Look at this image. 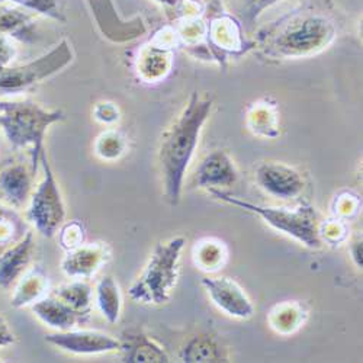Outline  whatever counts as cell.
I'll return each mask as SVG.
<instances>
[{"instance_id":"1","label":"cell","mask_w":363,"mask_h":363,"mask_svg":"<svg viewBox=\"0 0 363 363\" xmlns=\"http://www.w3.org/2000/svg\"><path fill=\"white\" fill-rule=\"evenodd\" d=\"M339 11L333 0H306L284 16L263 26L255 48L270 60H298L317 55L335 43Z\"/></svg>"},{"instance_id":"2","label":"cell","mask_w":363,"mask_h":363,"mask_svg":"<svg viewBox=\"0 0 363 363\" xmlns=\"http://www.w3.org/2000/svg\"><path fill=\"white\" fill-rule=\"evenodd\" d=\"M211 109H213V99L201 98L194 92L184 111L163 134L159 150V163L164 180L166 196L172 206L180 202L185 174L195 155Z\"/></svg>"},{"instance_id":"3","label":"cell","mask_w":363,"mask_h":363,"mask_svg":"<svg viewBox=\"0 0 363 363\" xmlns=\"http://www.w3.org/2000/svg\"><path fill=\"white\" fill-rule=\"evenodd\" d=\"M62 119L65 113L58 109H45L28 101H0V128L15 148H29L35 173L44 153L45 131Z\"/></svg>"},{"instance_id":"4","label":"cell","mask_w":363,"mask_h":363,"mask_svg":"<svg viewBox=\"0 0 363 363\" xmlns=\"http://www.w3.org/2000/svg\"><path fill=\"white\" fill-rule=\"evenodd\" d=\"M209 194L225 203L257 214L267 225L292 237L308 249H320L323 246L318 214L315 208L308 202H302L296 208H278L240 199L221 189H209Z\"/></svg>"},{"instance_id":"5","label":"cell","mask_w":363,"mask_h":363,"mask_svg":"<svg viewBox=\"0 0 363 363\" xmlns=\"http://www.w3.org/2000/svg\"><path fill=\"white\" fill-rule=\"evenodd\" d=\"M186 245L184 237L159 243L140 277L128 288V296L138 304L163 306L169 302L179 278V260Z\"/></svg>"},{"instance_id":"6","label":"cell","mask_w":363,"mask_h":363,"mask_svg":"<svg viewBox=\"0 0 363 363\" xmlns=\"http://www.w3.org/2000/svg\"><path fill=\"white\" fill-rule=\"evenodd\" d=\"M40 164L44 176L28 201L25 220L31 223L43 237L52 238L66 223V205L45 151L41 155Z\"/></svg>"},{"instance_id":"7","label":"cell","mask_w":363,"mask_h":363,"mask_svg":"<svg viewBox=\"0 0 363 363\" xmlns=\"http://www.w3.org/2000/svg\"><path fill=\"white\" fill-rule=\"evenodd\" d=\"M73 62V50L67 40L31 63L0 70V92L19 94L55 76Z\"/></svg>"},{"instance_id":"8","label":"cell","mask_w":363,"mask_h":363,"mask_svg":"<svg viewBox=\"0 0 363 363\" xmlns=\"http://www.w3.org/2000/svg\"><path fill=\"white\" fill-rule=\"evenodd\" d=\"M179 44L176 29L162 28L137 57V73L145 83L162 82L172 69V50Z\"/></svg>"},{"instance_id":"9","label":"cell","mask_w":363,"mask_h":363,"mask_svg":"<svg viewBox=\"0 0 363 363\" xmlns=\"http://www.w3.org/2000/svg\"><path fill=\"white\" fill-rule=\"evenodd\" d=\"M206 45L213 60L225 63L230 57H238L255 48V43H247L241 33V23L234 15L218 13L206 25Z\"/></svg>"},{"instance_id":"10","label":"cell","mask_w":363,"mask_h":363,"mask_svg":"<svg viewBox=\"0 0 363 363\" xmlns=\"http://www.w3.org/2000/svg\"><path fill=\"white\" fill-rule=\"evenodd\" d=\"M255 180L259 188L278 199H295L306 188L302 173L282 162H264L255 170Z\"/></svg>"},{"instance_id":"11","label":"cell","mask_w":363,"mask_h":363,"mask_svg":"<svg viewBox=\"0 0 363 363\" xmlns=\"http://www.w3.org/2000/svg\"><path fill=\"white\" fill-rule=\"evenodd\" d=\"M45 342L72 354H105L119 350V340L96 330H66L45 336Z\"/></svg>"},{"instance_id":"12","label":"cell","mask_w":363,"mask_h":363,"mask_svg":"<svg viewBox=\"0 0 363 363\" xmlns=\"http://www.w3.org/2000/svg\"><path fill=\"white\" fill-rule=\"evenodd\" d=\"M206 289L209 298L214 304L227 315L247 320L255 314V307L250 298L235 281L231 278H209L205 277L201 281Z\"/></svg>"},{"instance_id":"13","label":"cell","mask_w":363,"mask_h":363,"mask_svg":"<svg viewBox=\"0 0 363 363\" xmlns=\"http://www.w3.org/2000/svg\"><path fill=\"white\" fill-rule=\"evenodd\" d=\"M111 249L106 243H83L67 252L60 263L63 274L72 279H90L109 262Z\"/></svg>"},{"instance_id":"14","label":"cell","mask_w":363,"mask_h":363,"mask_svg":"<svg viewBox=\"0 0 363 363\" xmlns=\"http://www.w3.org/2000/svg\"><path fill=\"white\" fill-rule=\"evenodd\" d=\"M35 256L34 233L29 230L15 245L0 253V288L9 291L31 269Z\"/></svg>"},{"instance_id":"15","label":"cell","mask_w":363,"mask_h":363,"mask_svg":"<svg viewBox=\"0 0 363 363\" xmlns=\"http://www.w3.org/2000/svg\"><path fill=\"white\" fill-rule=\"evenodd\" d=\"M238 173L231 157L223 150H216L202 159L194 174V186L221 189L234 185Z\"/></svg>"},{"instance_id":"16","label":"cell","mask_w":363,"mask_h":363,"mask_svg":"<svg viewBox=\"0 0 363 363\" xmlns=\"http://www.w3.org/2000/svg\"><path fill=\"white\" fill-rule=\"evenodd\" d=\"M35 172L22 163H11L0 170V199L18 209L28 203L33 194Z\"/></svg>"},{"instance_id":"17","label":"cell","mask_w":363,"mask_h":363,"mask_svg":"<svg viewBox=\"0 0 363 363\" xmlns=\"http://www.w3.org/2000/svg\"><path fill=\"white\" fill-rule=\"evenodd\" d=\"M121 362L125 363H167L166 350L141 331H124L119 339Z\"/></svg>"},{"instance_id":"18","label":"cell","mask_w":363,"mask_h":363,"mask_svg":"<svg viewBox=\"0 0 363 363\" xmlns=\"http://www.w3.org/2000/svg\"><path fill=\"white\" fill-rule=\"evenodd\" d=\"M34 315L50 328L57 331L72 330L79 324H83L89 320V317L74 311L72 307L65 304L54 295H47L45 298L34 302L31 306Z\"/></svg>"},{"instance_id":"19","label":"cell","mask_w":363,"mask_h":363,"mask_svg":"<svg viewBox=\"0 0 363 363\" xmlns=\"http://www.w3.org/2000/svg\"><path fill=\"white\" fill-rule=\"evenodd\" d=\"M50 291V279L44 269L34 266L15 285L13 295L11 298V306L16 310L23 307H31L34 302L45 298Z\"/></svg>"},{"instance_id":"20","label":"cell","mask_w":363,"mask_h":363,"mask_svg":"<svg viewBox=\"0 0 363 363\" xmlns=\"http://www.w3.org/2000/svg\"><path fill=\"white\" fill-rule=\"evenodd\" d=\"M308 311L304 304L296 301H285L269 314V324L279 335H292L306 323Z\"/></svg>"},{"instance_id":"21","label":"cell","mask_w":363,"mask_h":363,"mask_svg":"<svg viewBox=\"0 0 363 363\" xmlns=\"http://www.w3.org/2000/svg\"><path fill=\"white\" fill-rule=\"evenodd\" d=\"M249 130L263 138H275L279 135L278 108L269 101H260L255 104L247 113Z\"/></svg>"},{"instance_id":"22","label":"cell","mask_w":363,"mask_h":363,"mask_svg":"<svg viewBox=\"0 0 363 363\" xmlns=\"http://www.w3.org/2000/svg\"><path fill=\"white\" fill-rule=\"evenodd\" d=\"M52 295L63 301L65 304L72 307L74 311L90 318L94 304V289L83 279H74L52 291Z\"/></svg>"},{"instance_id":"23","label":"cell","mask_w":363,"mask_h":363,"mask_svg":"<svg viewBox=\"0 0 363 363\" xmlns=\"http://www.w3.org/2000/svg\"><path fill=\"white\" fill-rule=\"evenodd\" d=\"M94 296L104 318L111 324L118 323L123 310V298L115 279L112 277H104L98 282Z\"/></svg>"},{"instance_id":"24","label":"cell","mask_w":363,"mask_h":363,"mask_svg":"<svg viewBox=\"0 0 363 363\" xmlns=\"http://www.w3.org/2000/svg\"><path fill=\"white\" fill-rule=\"evenodd\" d=\"M182 362L186 363H203V362H225L218 342L208 335H199L192 337L184 349L180 350Z\"/></svg>"},{"instance_id":"25","label":"cell","mask_w":363,"mask_h":363,"mask_svg":"<svg viewBox=\"0 0 363 363\" xmlns=\"http://www.w3.org/2000/svg\"><path fill=\"white\" fill-rule=\"evenodd\" d=\"M28 231V221L15 208L0 201V253L15 245Z\"/></svg>"},{"instance_id":"26","label":"cell","mask_w":363,"mask_h":363,"mask_svg":"<svg viewBox=\"0 0 363 363\" xmlns=\"http://www.w3.org/2000/svg\"><path fill=\"white\" fill-rule=\"evenodd\" d=\"M228 257V252L223 241L217 238H205L196 245L194 250L195 264L205 272H216L221 269Z\"/></svg>"},{"instance_id":"27","label":"cell","mask_w":363,"mask_h":363,"mask_svg":"<svg viewBox=\"0 0 363 363\" xmlns=\"http://www.w3.org/2000/svg\"><path fill=\"white\" fill-rule=\"evenodd\" d=\"M282 0H227L230 12L240 21L241 25H245L246 29H252L259 16Z\"/></svg>"},{"instance_id":"28","label":"cell","mask_w":363,"mask_h":363,"mask_svg":"<svg viewBox=\"0 0 363 363\" xmlns=\"http://www.w3.org/2000/svg\"><path fill=\"white\" fill-rule=\"evenodd\" d=\"M125 138L121 135L118 131L109 130L104 133L95 144V151L96 155L106 162H112L119 159L124 155L125 151Z\"/></svg>"},{"instance_id":"29","label":"cell","mask_w":363,"mask_h":363,"mask_svg":"<svg viewBox=\"0 0 363 363\" xmlns=\"http://www.w3.org/2000/svg\"><path fill=\"white\" fill-rule=\"evenodd\" d=\"M86 240L84 227L79 221L65 223L62 228L58 230V245L63 250L70 252L82 246Z\"/></svg>"},{"instance_id":"30","label":"cell","mask_w":363,"mask_h":363,"mask_svg":"<svg viewBox=\"0 0 363 363\" xmlns=\"http://www.w3.org/2000/svg\"><path fill=\"white\" fill-rule=\"evenodd\" d=\"M156 2L166 9V13L173 21L199 16L202 12L201 5L194 0H156Z\"/></svg>"},{"instance_id":"31","label":"cell","mask_w":363,"mask_h":363,"mask_svg":"<svg viewBox=\"0 0 363 363\" xmlns=\"http://www.w3.org/2000/svg\"><path fill=\"white\" fill-rule=\"evenodd\" d=\"M347 235V225L343 220H328L325 224L320 225L321 241H327L330 245H339Z\"/></svg>"},{"instance_id":"32","label":"cell","mask_w":363,"mask_h":363,"mask_svg":"<svg viewBox=\"0 0 363 363\" xmlns=\"http://www.w3.org/2000/svg\"><path fill=\"white\" fill-rule=\"evenodd\" d=\"M16 57V47L9 35L0 34V70L11 67Z\"/></svg>"},{"instance_id":"33","label":"cell","mask_w":363,"mask_h":363,"mask_svg":"<svg viewBox=\"0 0 363 363\" xmlns=\"http://www.w3.org/2000/svg\"><path fill=\"white\" fill-rule=\"evenodd\" d=\"M359 199L352 194H345L336 201V214L342 218L352 217L357 213Z\"/></svg>"},{"instance_id":"34","label":"cell","mask_w":363,"mask_h":363,"mask_svg":"<svg viewBox=\"0 0 363 363\" xmlns=\"http://www.w3.org/2000/svg\"><path fill=\"white\" fill-rule=\"evenodd\" d=\"M94 113H95V118L102 124H113L119 119L118 108L109 102L98 104Z\"/></svg>"},{"instance_id":"35","label":"cell","mask_w":363,"mask_h":363,"mask_svg":"<svg viewBox=\"0 0 363 363\" xmlns=\"http://www.w3.org/2000/svg\"><path fill=\"white\" fill-rule=\"evenodd\" d=\"M15 2H19L25 6H29L33 8L41 13H45L48 16H52L55 19H62V16H60L57 8H55V4L52 2V0H15Z\"/></svg>"},{"instance_id":"36","label":"cell","mask_w":363,"mask_h":363,"mask_svg":"<svg viewBox=\"0 0 363 363\" xmlns=\"http://www.w3.org/2000/svg\"><path fill=\"white\" fill-rule=\"evenodd\" d=\"M16 343V336L5 317L0 315V347H8Z\"/></svg>"},{"instance_id":"37","label":"cell","mask_w":363,"mask_h":363,"mask_svg":"<svg viewBox=\"0 0 363 363\" xmlns=\"http://www.w3.org/2000/svg\"><path fill=\"white\" fill-rule=\"evenodd\" d=\"M352 257L356 263V266L362 267V241H354V243L352 245Z\"/></svg>"}]
</instances>
